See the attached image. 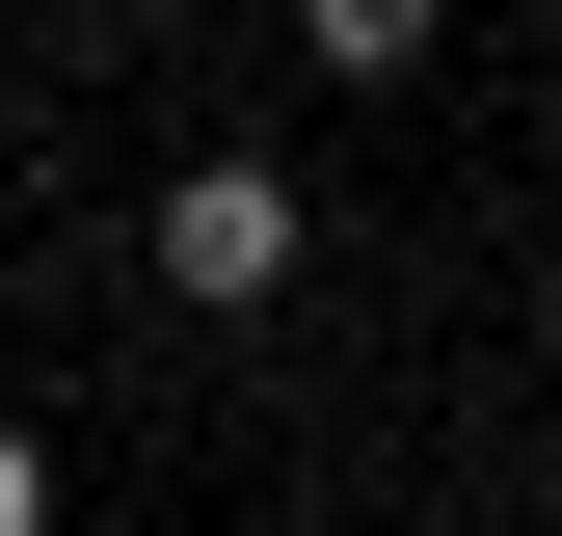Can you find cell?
<instances>
[{"instance_id":"cell-1","label":"cell","mask_w":562,"mask_h":536,"mask_svg":"<svg viewBox=\"0 0 562 536\" xmlns=\"http://www.w3.org/2000/svg\"><path fill=\"white\" fill-rule=\"evenodd\" d=\"M134 268H161L188 322H268V295L322 268V188H295V161H161V215H134Z\"/></svg>"},{"instance_id":"cell-2","label":"cell","mask_w":562,"mask_h":536,"mask_svg":"<svg viewBox=\"0 0 562 536\" xmlns=\"http://www.w3.org/2000/svg\"><path fill=\"white\" fill-rule=\"evenodd\" d=\"M429 27H456V0H295V54H322V81H429Z\"/></svg>"},{"instance_id":"cell-3","label":"cell","mask_w":562,"mask_h":536,"mask_svg":"<svg viewBox=\"0 0 562 536\" xmlns=\"http://www.w3.org/2000/svg\"><path fill=\"white\" fill-rule=\"evenodd\" d=\"M0 536H54V456H27V429H0Z\"/></svg>"}]
</instances>
